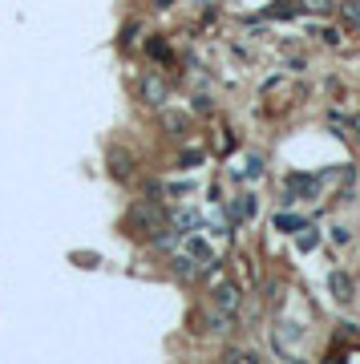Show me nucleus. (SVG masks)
I'll list each match as a JSON object with an SVG mask.
<instances>
[{"label": "nucleus", "mask_w": 360, "mask_h": 364, "mask_svg": "<svg viewBox=\"0 0 360 364\" xmlns=\"http://www.w3.org/2000/svg\"><path fill=\"white\" fill-rule=\"evenodd\" d=\"M130 227L138 235H158L166 227V215L154 207V202H138V207L130 211Z\"/></svg>", "instance_id": "nucleus-1"}, {"label": "nucleus", "mask_w": 360, "mask_h": 364, "mask_svg": "<svg viewBox=\"0 0 360 364\" xmlns=\"http://www.w3.org/2000/svg\"><path fill=\"white\" fill-rule=\"evenodd\" d=\"M316 190H320V178H311V174H292L288 178V195H300V199H316Z\"/></svg>", "instance_id": "nucleus-2"}, {"label": "nucleus", "mask_w": 360, "mask_h": 364, "mask_svg": "<svg viewBox=\"0 0 360 364\" xmlns=\"http://www.w3.org/2000/svg\"><path fill=\"white\" fill-rule=\"evenodd\" d=\"M328 292L340 299V304H348L352 292H356V283H352V275H344V271H332V275H328Z\"/></svg>", "instance_id": "nucleus-3"}, {"label": "nucleus", "mask_w": 360, "mask_h": 364, "mask_svg": "<svg viewBox=\"0 0 360 364\" xmlns=\"http://www.w3.org/2000/svg\"><path fill=\"white\" fill-rule=\"evenodd\" d=\"M239 299H243V292H239L235 283H219V287H214V308H223V312H235Z\"/></svg>", "instance_id": "nucleus-4"}, {"label": "nucleus", "mask_w": 360, "mask_h": 364, "mask_svg": "<svg viewBox=\"0 0 360 364\" xmlns=\"http://www.w3.org/2000/svg\"><path fill=\"white\" fill-rule=\"evenodd\" d=\"M198 271H202V264H198L195 255H179L174 259V275L179 280H198Z\"/></svg>", "instance_id": "nucleus-5"}, {"label": "nucleus", "mask_w": 360, "mask_h": 364, "mask_svg": "<svg viewBox=\"0 0 360 364\" xmlns=\"http://www.w3.org/2000/svg\"><path fill=\"white\" fill-rule=\"evenodd\" d=\"M110 170H114V178H130V154H126V150H114V154H110Z\"/></svg>", "instance_id": "nucleus-6"}, {"label": "nucleus", "mask_w": 360, "mask_h": 364, "mask_svg": "<svg viewBox=\"0 0 360 364\" xmlns=\"http://www.w3.org/2000/svg\"><path fill=\"white\" fill-rule=\"evenodd\" d=\"M142 93H146V101H154V105H162V101H166V85L150 77V82H142Z\"/></svg>", "instance_id": "nucleus-7"}, {"label": "nucleus", "mask_w": 360, "mask_h": 364, "mask_svg": "<svg viewBox=\"0 0 360 364\" xmlns=\"http://www.w3.org/2000/svg\"><path fill=\"white\" fill-rule=\"evenodd\" d=\"M211 332H231V312L214 308V312H211Z\"/></svg>", "instance_id": "nucleus-8"}, {"label": "nucleus", "mask_w": 360, "mask_h": 364, "mask_svg": "<svg viewBox=\"0 0 360 364\" xmlns=\"http://www.w3.org/2000/svg\"><path fill=\"white\" fill-rule=\"evenodd\" d=\"M227 360H231V364H255L259 356H255V352H243V348H231Z\"/></svg>", "instance_id": "nucleus-9"}, {"label": "nucleus", "mask_w": 360, "mask_h": 364, "mask_svg": "<svg viewBox=\"0 0 360 364\" xmlns=\"http://www.w3.org/2000/svg\"><path fill=\"white\" fill-rule=\"evenodd\" d=\"M344 20H348L352 29H360V0H348V4H344Z\"/></svg>", "instance_id": "nucleus-10"}, {"label": "nucleus", "mask_w": 360, "mask_h": 364, "mask_svg": "<svg viewBox=\"0 0 360 364\" xmlns=\"http://www.w3.org/2000/svg\"><path fill=\"white\" fill-rule=\"evenodd\" d=\"M316 243H320V235L311 231V227H300V251H311Z\"/></svg>", "instance_id": "nucleus-11"}, {"label": "nucleus", "mask_w": 360, "mask_h": 364, "mask_svg": "<svg viewBox=\"0 0 360 364\" xmlns=\"http://www.w3.org/2000/svg\"><path fill=\"white\" fill-rule=\"evenodd\" d=\"M276 227H279V231H292V235H295V231H300V227H304V219H292V215H279V219H276Z\"/></svg>", "instance_id": "nucleus-12"}, {"label": "nucleus", "mask_w": 360, "mask_h": 364, "mask_svg": "<svg viewBox=\"0 0 360 364\" xmlns=\"http://www.w3.org/2000/svg\"><path fill=\"white\" fill-rule=\"evenodd\" d=\"M191 255H195V259H202V264H211V247H207L202 239H191Z\"/></svg>", "instance_id": "nucleus-13"}, {"label": "nucleus", "mask_w": 360, "mask_h": 364, "mask_svg": "<svg viewBox=\"0 0 360 364\" xmlns=\"http://www.w3.org/2000/svg\"><path fill=\"white\" fill-rule=\"evenodd\" d=\"M174 227H182V231H186V227H198V215L195 211H182V215H174Z\"/></svg>", "instance_id": "nucleus-14"}, {"label": "nucleus", "mask_w": 360, "mask_h": 364, "mask_svg": "<svg viewBox=\"0 0 360 364\" xmlns=\"http://www.w3.org/2000/svg\"><path fill=\"white\" fill-rule=\"evenodd\" d=\"M320 41H328V45H340V29H320Z\"/></svg>", "instance_id": "nucleus-15"}, {"label": "nucleus", "mask_w": 360, "mask_h": 364, "mask_svg": "<svg viewBox=\"0 0 360 364\" xmlns=\"http://www.w3.org/2000/svg\"><path fill=\"white\" fill-rule=\"evenodd\" d=\"M251 211H255V202H251V199H239V215L247 219V215H251Z\"/></svg>", "instance_id": "nucleus-16"}]
</instances>
